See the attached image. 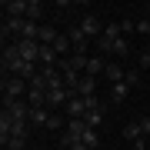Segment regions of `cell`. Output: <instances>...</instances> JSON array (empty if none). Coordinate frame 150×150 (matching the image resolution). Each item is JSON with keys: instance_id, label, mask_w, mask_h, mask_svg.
I'll use <instances>...</instances> for the list:
<instances>
[{"instance_id": "603a6c76", "label": "cell", "mask_w": 150, "mask_h": 150, "mask_svg": "<svg viewBox=\"0 0 150 150\" xmlns=\"http://www.w3.org/2000/svg\"><path fill=\"white\" fill-rule=\"evenodd\" d=\"M123 80H127L130 87H137V80H140V74H137V70H127V77H123Z\"/></svg>"}, {"instance_id": "484cf974", "label": "cell", "mask_w": 150, "mask_h": 150, "mask_svg": "<svg viewBox=\"0 0 150 150\" xmlns=\"http://www.w3.org/2000/svg\"><path fill=\"white\" fill-rule=\"evenodd\" d=\"M144 10H147V13H150V4H147V7H144Z\"/></svg>"}, {"instance_id": "277c9868", "label": "cell", "mask_w": 150, "mask_h": 150, "mask_svg": "<svg viewBox=\"0 0 150 150\" xmlns=\"http://www.w3.org/2000/svg\"><path fill=\"white\" fill-rule=\"evenodd\" d=\"M77 27H80V30H83V33H87L90 40H100V37H103V23L97 20V17H90V13H87L83 20L77 23Z\"/></svg>"}, {"instance_id": "9a60e30c", "label": "cell", "mask_w": 150, "mask_h": 150, "mask_svg": "<svg viewBox=\"0 0 150 150\" xmlns=\"http://www.w3.org/2000/svg\"><path fill=\"white\" fill-rule=\"evenodd\" d=\"M123 137L134 140V144H137V140H147L144 134H140V123H127V127H123Z\"/></svg>"}, {"instance_id": "ffe728a7", "label": "cell", "mask_w": 150, "mask_h": 150, "mask_svg": "<svg viewBox=\"0 0 150 150\" xmlns=\"http://www.w3.org/2000/svg\"><path fill=\"white\" fill-rule=\"evenodd\" d=\"M137 33L140 37H150V17H140L137 20Z\"/></svg>"}, {"instance_id": "d6986e66", "label": "cell", "mask_w": 150, "mask_h": 150, "mask_svg": "<svg viewBox=\"0 0 150 150\" xmlns=\"http://www.w3.org/2000/svg\"><path fill=\"white\" fill-rule=\"evenodd\" d=\"M40 17H43V4H40V0H30V10H27V20H33V23H37Z\"/></svg>"}, {"instance_id": "7c38bea8", "label": "cell", "mask_w": 150, "mask_h": 150, "mask_svg": "<svg viewBox=\"0 0 150 150\" xmlns=\"http://www.w3.org/2000/svg\"><path fill=\"white\" fill-rule=\"evenodd\" d=\"M54 54H57L60 60H64L67 54H74V47H70V37H67V33H60V37L54 40Z\"/></svg>"}, {"instance_id": "52a82bcc", "label": "cell", "mask_w": 150, "mask_h": 150, "mask_svg": "<svg viewBox=\"0 0 150 150\" xmlns=\"http://www.w3.org/2000/svg\"><path fill=\"white\" fill-rule=\"evenodd\" d=\"M130 90H134V87H130L127 80H120V83H113L110 87V100H113V107H117V103H123V100H127V93Z\"/></svg>"}, {"instance_id": "ac0fdd59", "label": "cell", "mask_w": 150, "mask_h": 150, "mask_svg": "<svg viewBox=\"0 0 150 150\" xmlns=\"http://www.w3.org/2000/svg\"><path fill=\"white\" fill-rule=\"evenodd\" d=\"M27 100H30V107H47V93L43 90H30Z\"/></svg>"}, {"instance_id": "30bf717a", "label": "cell", "mask_w": 150, "mask_h": 150, "mask_svg": "<svg viewBox=\"0 0 150 150\" xmlns=\"http://www.w3.org/2000/svg\"><path fill=\"white\" fill-rule=\"evenodd\" d=\"M107 64H110V60H103V57H90V60H87V77L107 74Z\"/></svg>"}, {"instance_id": "8992f818", "label": "cell", "mask_w": 150, "mask_h": 150, "mask_svg": "<svg viewBox=\"0 0 150 150\" xmlns=\"http://www.w3.org/2000/svg\"><path fill=\"white\" fill-rule=\"evenodd\" d=\"M67 37H70V47H74V54H87V40H90V37H87L80 27H70V30H67Z\"/></svg>"}, {"instance_id": "7a4b0ae2", "label": "cell", "mask_w": 150, "mask_h": 150, "mask_svg": "<svg viewBox=\"0 0 150 150\" xmlns=\"http://www.w3.org/2000/svg\"><path fill=\"white\" fill-rule=\"evenodd\" d=\"M27 64H40V40H13Z\"/></svg>"}, {"instance_id": "9c48e42d", "label": "cell", "mask_w": 150, "mask_h": 150, "mask_svg": "<svg viewBox=\"0 0 150 150\" xmlns=\"http://www.w3.org/2000/svg\"><path fill=\"white\" fill-rule=\"evenodd\" d=\"M93 90H97V77H80V83H77V97H93Z\"/></svg>"}, {"instance_id": "ba28073f", "label": "cell", "mask_w": 150, "mask_h": 150, "mask_svg": "<svg viewBox=\"0 0 150 150\" xmlns=\"http://www.w3.org/2000/svg\"><path fill=\"white\" fill-rule=\"evenodd\" d=\"M50 117H54L50 107H33V110H30V123H33V127H47Z\"/></svg>"}, {"instance_id": "cb8c5ba5", "label": "cell", "mask_w": 150, "mask_h": 150, "mask_svg": "<svg viewBox=\"0 0 150 150\" xmlns=\"http://www.w3.org/2000/svg\"><path fill=\"white\" fill-rule=\"evenodd\" d=\"M47 130H60V113H54V117L47 120Z\"/></svg>"}, {"instance_id": "7402d4cb", "label": "cell", "mask_w": 150, "mask_h": 150, "mask_svg": "<svg viewBox=\"0 0 150 150\" xmlns=\"http://www.w3.org/2000/svg\"><path fill=\"white\" fill-rule=\"evenodd\" d=\"M137 123H140V134H144V137H150V117H140Z\"/></svg>"}, {"instance_id": "5b68a950", "label": "cell", "mask_w": 150, "mask_h": 150, "mask_svg": "<svg viewBox=\"0 0 150 150\" xmlns=\"http://www.w3.org/2000/svg\"><path fill=\"white\" fill-rule=\"evenodd\" d=\"M30 0H4V17H23L27 20Z\"/></svg>"}, {"instance_id": "44dd1931", "label": "cell", "mask_w": 150, "mask_h": 150, "mask_svg": "<svg viewBox=\"0 0 150 150\" xmlns=\"http://www.w3.org/2000/svg\"><path fill=\"white\" fill-rule=\"evenodd\" d=\"M120 33H137V20H120Z\"/></svg>"}, {"instance_id": "6da1fadb", "label": "cell", "mask_w": 150, "mask_h": 150, "mask_svg": "<svg viewBox=\"0 0 150 150\" xmlns=\"http://www.w3.org/2000/svg\"><path fill=\"white\" fill-rule=\"evenodd\" d=\"M23 93H30V83L20 77H4V100H23Z\"/></svg>"}, {"instance_id": "e0dca14e", "label": "cell", "mask_w": 150, "mask_h": 150, "mask_svg": "<svg viewBox=\"0 0 150 150\" xmlns=\"http://www.w3.org/2000/svg\"><path fill=\"white\" fill-rule=\"evenodd\" d=\"M87 60H90L87 54H70V67L80 70V74H87Z\"/></svg>"}, {"instance_id": "8fae6325", "label": "cell", "mask_w": 150, "mask_h": 150, "mask_svg": "<svg viewBox=\"0 0 150 150\" xmlns=\"http://www.w3.org/2000/svg\"><path fill=\"white\" fill-rule=\"evenodd\" d=\"M57 37H60L57 27H50V23H43V27H40V47H54Z\"/></svg>"}, {"instance_id": "4316f807", "label": "cell", "mask_w": 150, "mask_h": 150, "mask_svg": "<svg viewBox=\"0 0 150 150\" xmlns=\"http://www.w3.org/2000/svg\"><path fill=\"white\" fill-rule=\"evenodd\" d=\"M57 150H70V147H57Z\"/></svg>"}, {"instance_id": "4fadbf2b", "label": "cell", "mask_w": 150, "mask_h": 150, "mask_svg": "<svg viewBox=\"0 0 150 150\" xmlns=\"http://www.w3.org/2000/svg\"><path fill=\"white\" fill-rule=\"evenodd\" d=\"M123 77H127V70H123L120 64H107V80H110V87H113V83H120Z\"/></svg>"}, {"instance_id": "d4e9b609", "label": "cell", "mask_w": 150, "mask_h": 150, "mask_svg": "<svg viewBox=\"0 0 150 150\" xmlns=\"http://www.w3.org/2000/svg\"><path fill=\"white\" fill-rule=\"evenodd\" d=\"M140 67L150 70V50H144V54H140Z\"/></svg>"}, {"instance_id": "2e32d148", "label": "cell", "mask_w": 150, "mask_h": 150, "mask_svg": "<svg viewBox=\"0 0 150 150\" xmlns=\"http://www.w3.org/2000/svg\"><path fill=\"white\" fill-rule=\"evenodd\" d=\"M100 120H103V107H100V110H90V113H83V123H87V127H93V130L100 127Z\"/></svg>"}, {"instance_id": "3957f363", "label": "cell", "mask_w": 150, "mask_h": 150, "mask_svg": "<svg viewBox=\"0 0 150 150\" xmlns=\"http://www.w3.org/2000/svg\"><path fill=\"white\" fill-rule=\"evenodd\" d=\"M23 64V57H20V50H17V43H4V74L10 70V74H17V67Z\"/></svg>"}, {"instance_id": "5bb4252c", "label": "cell", "mask_w": 150, "mask_h": 150, "mask_svg": "<svg viewBox=\"0 0 150 150\" xmlns=\"http://www.w3.org/2000/svg\"><path fill=\"white\" fill-rule=\"evenodd\" d=\"M80 144H83L87 150H93L97 144H100V137H97V130H93V127H87V130H83V137H80Z\"/></svg>"}]
</instances>
